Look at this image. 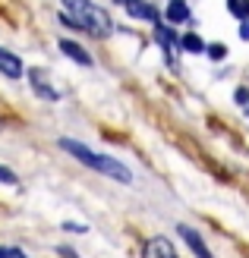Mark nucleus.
Returning <instances> with one entry per match:
<instances>
[{"label": "nucleus", "mask_w": 249, "mask_h": 258, "mask_svg": "<svg viewBox=\"0 0 249 258\" xmlns=\"http://www.w3.org/2000/svg\"><path fill=\"white\" fill-rule=\"evenodd\" d=\"M60 50H63L67 57H73L76 63H82V67H88V63H91V57H88V54H85V50L76 44V41H60Z\"/></svg>", "instance_id": "nucleus-6"}, {"label": "nucleus", "mask_w": 249, "mask_h": 258, "mask_svg": "<svg viewBox=\"0 0 249 258\" xmlns=\"http://www.w3.org/2000/svg\"><path fill=\"white\" fill-rule=\"evenodd\" d=\"M120 4H126V0H120Z\"/></svg>", "instance_id": "nucleus-18"}, {"label": "nucleus", "mask_w": 249, "mask_h": 258, "mask_svg": "<svg viewBox=\"0 0 249 258\" xmlns=\"http://www.w3.org/2000/svg\"><path fill=\"white\" fill-rule=\"evenodd\" d=\"M227 10L237 19H249V0H227Z\"/></svg>", "instance_id": "nucleus-10"}, {"label": "nucleus", "mask_w": 249, "mask_h": 258, "mask_svg": "<svg viewBox=\"0 0 249 258\" xmlns=\"http://www.w3.org/2000/svg\"><path fill=\"white\" fill-rule=\"evenodd\" d=\"M183 50H189V54H202L205 44H202L199 35H186V38H183Z\"/></svg>", "instance_id": "nucleus-11"}, {"label": "nucleus", "mask_w": 249, "mask_h": 258, "mask_svg": "<svg viewBox=\"0 0 249 258\" xmlns=\"http://www.w3.org/2000/svg\"><path fill=\"white\" fill-rule=\"evenodd\" d=\"M158 41L170 50V44H174L177 41V38H174V32H170V29H164V25H158Z\"/></svg>", "instance_id": "nucleus-12"}, {"label": "nucleus", "mask_w": 249, "mask_h": 258, "mask_svg": "<svg viewBox=\"0 0 249 258\" xmlns=\"http://www.w3.org/2000/svg\"><path fill=\"white\" fill-rule=\"evenodd\" d=\"M32 85L38 88V95H44L47 101H57V92H54V88H51V85H47V79H44V76H41V73H38V70L32 73Z\"/></svg>", "instance_id": "nucleus-9"}, {"label": "nucleus", "mask_w": 249, "mask_h": 258, "mask_svg": "<svg viewBox=\"0 0 249 258\" xmlns=\"http://www.w3.org/2000/svg\"><path fill=\"white\" fill-rule=\"evenodd\" d=\"M0 73L10 76V79H19L22 76V60L16 54H10L7 47H0Z\"/></svg>", "instance_id": "nucleus-4"}, {"label": "nucleus", "mask_w": 249, "mask_h": 258, "mask_svg": "<svg viewBox=\"0 0 249 258\" xmlns=\"http://www.w3.org/2000/svg\"><path fill=\"white\" fill-rule=\"evenodd\" d=\"M126 10L133 13L136 19H148V22H155V10H152L148 4H142V0H126Z\"/></svg>", "instance_id": "nucleus-8"}, {"label": "nucleus", "mask_w": 249, "mask_h": 258, "mask_svg": "<svg viewBox=\"0 0 249 258\" xmlns=\"http://www.w3.org/2000/svg\"><path fill=\"white\" fill-rule=\"evenodd\" d=\"M180 236H183V239L189 242V249H192V255H199V258H215L212 252L205 249V242H202V236L195 233L192 227H180Z\"/></svg>", "instance_id": "nucleus-5"}, {"label": "nucleus", "mask_w": 249, "mask_h": 258, "mask_svg": "<svg viewBox=\"0 0 249 258\" xmlns=\"http://www.w3.org/2000/svg\"><path fill=\"white\" fill-rule=\"evenodd\" d=\"M240 38H249V19H243V25H240Z\"/></svg>", "instance_id": "nucleus-17"}, {"label": "nucleus", "mask_w": 249, "mask_h": 258, "mask_svg": "<svg viewBox=\"0 0 249 258\" xmlns=\"http://www.w3.org/2000/svg\"><path fill=\"white\" fill-rule=\"evenodd\" d=\"M142 258H177L174 246H170V239L164 236H155L145 242V249H142Z\"/></svg>", "instance_id": "nucleus-3"}, {"label": "nucleus", "mask_w": 249, "mask_h": 258, "mask_svg": "<svg viewBox=\"0 0 249 258\" xmlns=\"http://www.w3.org/2000/svg\"><path fill=\"white\" fill-rule=\"evenodd\" d=\"M167 19L170 22H186L189 19V7L183 4V0H170L167 4Z\"/></svg>", "instance_id": "nucleus-7"}, {"label": "nucleus", "mask_w": 249, "mask_h": 258, "mask_svg": "<svg viewBox=\"0 0 249 258\" xmlns=\"http://www.w3.org/2000/svg\"><path fill=\"white\" fill-rule=\"evenodd\" d=\"M4 258H25V252L22 249H7V252H0Z\"/></svg>", "instance_id": "nucleus-15"}, {"label": "nucleus", "mask_w": 249, "mask_h": 258, "mask_svg": "<svg viewBox=\"0 0 249 258\" xmlns=\"http://www.w3.org/2000/svg\"><path fill=\"white\" fill-rule=\"evenodd\" d=\"M0 183H7V186H16V173H13L10 167H0Z\"/></svg>", "instance_id": "nucleus-13"}, {"label": "nucleus", "mask_w": 249, "mask_h": 258, "mask_svg": "<svg viewBox=\"0 0 249 258\" xmlns=\"http://www.w3.org/2000/svg\"><path fill=\"white\" fill-rule=\"evenodd\" d=\"M237 101H240V104H246V101H249V92H246V88H240V92H237Z\"/></svg>", "instance_id": "nucleus-16"}, {"label": "nucleus", "mask_w": 249, "mask_h": 258, "mask_svg": "<svg viewBox=\"0 0 249 258\" xmlns=\"http://www.w3.org/2000/svg\"><path fill=\"white\" fill-rule=\"evenodd\" d=\"M224 54H227V47H224V44H208V57H212V60H221Z\"/></svg>", "instance_id": "nucleus-14"}, {"label": "nucleus", "mask_w": 249, "mask_h": 258, "mask_svg": "<svg viewBox=\"0 0 249 258\" xmlns=\"http://www.w3.org/2000/svg\"><path fill=\"white\" fill-rule=\"evenodd\" d=\"M60 148H67V151L76 154V158H79L82 164H88L91 170H98V173L111 176V179H120V183H129V179H133V173H129L120 161L108 158V154H95V151H88L82 142H76V139H60Z\"/></svg>", "instance_id": "nucleus-2"}, {"label": "nucleus", "mask_w": 249, "mask_h": 258, "mask_svg": "<svg viewBox=\"0 0 249 258\" xmlns=\"http://www.w3.org/2000/svg\"><path fill=\"white\" fill-rule=\"evenodd\" d=\"M63 7H67V13H70V22L79 25V29H85L88 35H98V38L111 35V29H114L111 16L101 7H95L91 0H63Z\"/></svg>", "instance_id": "nucleus-1"}, {"label": "nucleus", "mask_w": 249, "mask_h": 258, "mask_svg": "<svg viewBox=\"0 0 249 258\" xmlns=\"http://www.w3.org/2000/svg\"><path fill=\"white\" fill-rule=\"evenodd\" d=\"M0 258H4V255H0Z\"/></svg>", "instance_id": "nucleus-19"}]
</instances>
